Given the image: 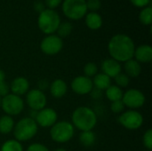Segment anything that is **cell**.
<instances>
[{
  "instance_id": "33",
  "label": "cell",
  "mask_w": 152,
  "mask_h": 151,
  "mask_svg": "<svg viewBox=\"0 0 152 151\" xmlns=\"http://www.w3.org/2000/svg\"><path fill=\"white\" fill-rule=\"evenodd\" d=\"M10 93V86L9 85L5 82H0V96L3 98L4 96H6L7 94H9Z\"/></svg>"
},
{
  "instance_id": "5",
  "label": "cell",
  "mask_w": 152,
  "mask_h": 151,
  "mask_svg": "<svg viewBox=\"0 0 152 151\" xmlns=\"http://www.w3.org/2000/svg\"><path fill=\"white\" fill-rule=\"evenodd\" d=\"M75 133V128L70 122H56L50 130L51 139L57 143H65L69 142Z\"/></svg>"
},
{
  "instance_id": "34",
  "label": "cell",
  "mask_w": 152,
  "mask_h": 151,
  "mask_svg": "<svg viewBox=\"0 0 152 151\" xmlns=\"http://www.w3.org/2000/svg\"><path fill=\"white\" fill-rule=\"evenodd\" d=\"M61 1L62 0H45V4L48 7V9L53 10L61 4Z\"/></svg>"
},
{
  "instance_id": "36",
  "label": "cell",
  "mask_w": 152,
  "mask_h": 151,
  "mask_svg": "<svg viewBox=\"0 0 152 151\" xmlns=\"http://www.w3.org/2000/svg\"><path fill=\"white\" fill-rule=\"evenodd\" d=\"M34 9L38 13H41L43 11L45 10V3L41 2V1H36L34 3Z\"/></svg>"
},
{
  "instance_id": "20",
  "label": "cell",
  "mask_w": 152,
  "mask_h": 151,
  "mask_svg": "<svg viewBox=\"0 0 152 151\" xmlns=\"http://www.w3.org/2000/svg\"><path fill=\"white\" fill-rule=\"evenodd\" d=\"M85 21H86V25L90 29H93V30L99 29L102 25V16L99 13L94 12H91L86 14Z\"/></svg>"
},
{
  "instance_id": "38",
  "label": "cell",
  "mask_w": 152,
  "mask_h": 151,
  "mask_svg": "<svg viewBox=\"0 0 152 151\" xmlns=\"http://www.w3.org/2000/svg\"><path fill=\"white\" fill-rule=\"evenodd\" d=\"M4 79H5V73L4 72V70L0 69V82L4 81Z\"/></svg>"
},
{
  "instance_id": "41",
  "label": "cell",
  "mask_w": 152,
  "mask_h": 151,
  "mask_svg": "<svg viewBox=\"0 0 152 151\" xmlns=\"http://www.w3.org/2000/svg\"><path fill=\"white\" fill-rule=\"evenodd\" d=\"M144 151H151V150H144Z\"/></svg>"
},
{
  "instance_id": "39",
  "label": "cell",
  "mask_w": 152,
  "mask_h": 151,
  "mask_svg": "<svg viewBox=\"0 0 152 151\" xmlns=\"http://www.w3.org/2000/svg\"><path fill=\"white\" fill-rule=\"evenodd\" d=\"M53 151H67L65 149H63V148H58V149H56V150H54Z\"/></svg>"
},
{
  "instance_id": "12",
  "label": "cell",
  "mask_w": 152,
  "mask_h": 151,
  "mask_svg": "<svg viewBox=\"0 0 152 151\" xmlns=\"http://www.w3.org/2000/svg\"><path fill=\"white\" fill-rule=\"evenodd\" d=\"M58 119L57 112L51 108H45L37 111L35 121L41 127H52Z\"/></svg>"
},
{
  "instance_id": "2",
  "label": "cell",
  "mask_w": 152,
  "mask_h": 151,
  "mask_svg": "<svg viewBox=\"0 0 152 151\" xmlns=\"http://www.w3.org/2000/svg\"><path fill=\"white\" fill-rule=\"evenodd\" d=\"M71 124L74 128L84 131H93L97 125V116L95 112L86 106L77 108L71 116Z\"/></svg>"
},
{
  "instance_id": "35",
  "label": "cell",
  "mask_w": 152,
  "mask_h": 151,
  "mask_svg": "<svg viewBox=\"0 0 152 151\" xmlns=\"http://www.w3.org/2000/svg\"><path fill=\"white\" fill-rule=\"evenodd\" d=\"M130 1L134 6L140 7V8H144L148 6L149 4L151 3V0H130Z\"/></svg>"
},
{
  "instance_id": "23",
  "label": "cell",
  "mask_w": 152,
  "mask_h": 151,
  "mask_svg": "<svg viewBox=\"0 0 152 151\" xmlns=\"http://www.w3.org/2000/svg\"><path fill=\"white\" fill-rule=\"evenodd\" d=\"M95 134L93 131H84L81 132L79 135V142L83 146L91 147L94 144L95 142Z\"/></svg>"
},
{
  "instance_id": "28",
  "label": "cell",
  "mask_w": 152,
  "mask_h": 151,
  "mask_svg": "<svg viewBox=\"0 0 152 151\" xmlns=\"http://www.w3.org/2000/svg\"><path fill=\"white\" fill-rule=\"evenodd\" d=\"M98 73V68L97 65L94 62H88L85 65L84 67V76L87 77H94Z\"/></svg>"
},
{
  "instance_id": "26",
  "label": "cell",
  "mask_w": 152,
  "mask_h": 151,
  "mask_svg": "<svg viewBox=\"0 0 152 151\" xmlns=\"http://www.w3.org/2000/svg\"><path fill=\"white\" fill-rule=\"evenodd\" d=\"M72 31V24L69 21H65V22H61L56 32H57V36H60L61 39L63 37H67L68 36L70 35Z\"/></svg>"
},
{
  "instance_id": "29",
  "label": "cell",
  "mask_w": 152,
  "mask_h": 151,
  "mask_svg": "<svg viewBox=\"0 0 152 151\" xmlns=\"http://www.w3.org/2000/svg\"><path fill=\"white\" fill-rule=\"evenodd\" d=\"M142 142L147 150H151L152 149V130L148 129L142 137Z\"/></svg>"
},
{
  "instance_id": "11",
  "label": "cell",
  "mask_w": 152,
  "mask_h": 151,
  "mask_svg": "<svg viewBox=\"0 0 152 151\" xmlns=\"http://www.w3.org/2000/svg\"><path fill=\"white\" fill-rule=\"evenodd\" d=\"M26 101L31 110L39 111L45 108L47 99L45 93L39 89L28 90L26 93Z\"/></svg>"
},
{
  "instance_id": "21",
  "label": "cell",
  "mask_w": 152,
  "mask_h": 151,
  "mask_svg": "<svg viewBox=\"0 0 152 151\" xmlns=\"http://www.w3.org/2000/svg\"><path fill=\"white\" fill-rule=\"evenodd\" d=\"M123 94L124 92L122 91L121 88H119L118 86L115 85H110V87H108L105 90V95L107 97V99L109 101H110L111 102L113 101H121L123 98Z\"/></svg>"
},
{
  "instance_id": "3",
  "label": "cell",
  "mask_w": 152,
  "mask_h": 151,
  "mask_svg": "<svg viewBox=\"0 0 152 151\" xmlns=\"http://www.w3.org/2000/svg\"><path fill=\"white\" fill-rule=\"evenodd\" d=\"M38 131V125L31 117H23L14 125L12 130L14 139L20 142H27L36 136Z\"/></svg>"
},
{
  "instance_id": "1",
  "label": "cell",
  "mask_w": 152,
  "mask_h": 151,
  "mask_svg": "<svg viewBox=\"0 0 152 151\" xmlns=\"http://www.w3.org/2000/svg\"><path fill=\"white\" fill-rule=\"evenodd\" d=\"M135 45L133 39L125 34H117L111 37L108 51L112 59L118 62H126L134 58Z\"/></svg>"
},
{
  "instance_id": "40",
  "label": "cell",
  "mask_w": 152,
  "mask_h": 151,
  "mask_svg": "<svg viewBox=\"0 0 152 151\" xmlns=\"http://www.w3.org/2000/svg\"><path fill=\"white\" fill-rule=\"evenodd\" d=\"M1 101H2V97L0 96V105H1Z\"/></svg>"
},
{
  "instance_id": "24",
  "label": "cell",
  "mask_w": 152,
  "mask_h": 151,
  "mask_svg": "<svg viewBox=\"0 0 152 151\" xmlns=\"http://www.w3.org/2000/svg\"><path fill=\"white\" fill-rule=\"evenodd\" d=\"M0 151H24L22 144L15 139L5 141L0 148Z\"/></svg>"
},
{
  "instance_id": "25",
  "label": "cell",
  "mask_w": 152,
  "mask_h": 151,
  "mask_svg": "<svg viewBox=\"0 0 152 151\" xmlns=\"http://www.w3.org/2000/svg\"><path fill=\"white\" fill-rule=\"evenodd\" d=\"M139 20L143 25H151L152 23V8L151 6H146L144 7L140 14H139Z\"/></svg>"
},
{
  "instance_id": "37",
  "label": "cell",
  "mask_w": 152,
  "mask_h": 151,
  "mask_svg": "<svg viewBox=\"0 0 152 151\" xmlns=\"http://www.w3.org/2000/svg\"><path fill=\"white\" fill-rule=\"evenodd\" d=\"M102 91H101V90H99V89H97V88H94H94H93V90L91 91L90 94H91V96H92L94 99L97 100V99H100V98L102 96Z\"/></svg>"
},
{
  "instance_id": "13",
  "label": "cell",
  "mask_w": 152,
  "mask_h": 151,
  "mask_svg": "<svg viewBox=\"0 0 152 151\" xmlns=\"http://www.w3.org/2000/svg\"><path fill=\"white\" fill-rule=\"evenodd\" d=\"M70 86L72 91L78 95H86L90 93L94 88L92 79L86 76L76 77L72 80Z\"/></svg>"
},
{
  "instance_id": "10",
  "label": "cell",
  "mask_w": 152,
  "mask_h": 151,
  "mask_svg": "<svg viewBox=\"0 0 152 151\" xmlns=\"http://www.w3.org/2000/svg\"><path fill=\"white\" fill-rule=\"evenodd\" d=\"M63 47L62 39L57 35H47L40 43L41 51L47 55H55L59 53Z\"/></svg>"
},
{
  "instance_id": "6",
  "label": "cell",
  "mask_w": 152,
  "mask_h": 151,
  "mask_svg": "<svg viewBox=\"0 0 152 151\" xmlns=\"http://www.w3.org/2000/svg\"><path fill=\"white\" fill-rule=\"evenodd\" d=\"M64 15L73 20H78L87 12L86 0H64L62 3Z\"/></svg>"
},
{
  "instance_id": "4",
  "label": "cell",
  "mask_w": 152,
  "mask_h": 151,
  "mask_svg": "<svg viewBox=\"0 0 152 151\" xmlns=\"http://www.w3.org/2000/svg\"><path fill=\"white\" fill-rule=\"evenodd\" d=\"M61 23L60 15L52 9H45L38 15L37 25L39 29L45 35H52L56 32Z\"/></svg>"
},
{
  "instance_id": "9",
  "label": "cell",
  "mask_w": 152,
  "mask_h": 151,
  "mask_svg": "<svg viewBox=\"0 0 152 151\" xmlns=\"http://www.w3.org/2000/svg\"><path fill=\"white\" fill-rule=\"evenodd\" d=\"M146 98L143 93L138 89H129L124 93L122 101L125 107L130 109H137L142 108L145 103Z\"/></svg>"
},
{
  "instance_id": "17",
  "label": "cell",
  "mask_w": 152,
  "mask_h": 151,
  "mask_svg": "<svg viewBox=\"0 0 152 151\" xmlns=\"http://www.w3.org/2000/svg\"><path fill=\"white\" fill-rule=\"evenodd\" d=\"M50 93L56 99L62 98L68 91V85L62 79H55L50 85Z\"/></svg>"
},
{
  "instance_id": "22",
  "label": "cell",
  "mask_w": 152,
  "mask_h": 151,
  "mask_svg": "<svg viewBox=\"0 0 152 151\" xmlns=\"http://www.w3.org/2000/svg\"><path fill=\"white\" fill-rule=\"evenodd\" d=\"M14 120L12 117L4 115L0 117V133L3 134H8L12 132L14 128Z\"/></svg>"
},
{
  "instance_id": "16",
  "label": "cell",
  "mask_w": 152,
  "mask_h": 151,
  "mask_svg": "<svg viewBox=\"0 0 152 151\" xmlns=\"http://www.w3.org/2000/svg\"><path fill=\"white\" fill-rule=\"evenodd\" d=\"M134 57L139 63H148L152 60V47L149 44H142L135 47Z\"/></svg>"
},
{
  "instance_id": "32",
  "label": "cell",
  "mask_w": 152,
  "mask_h": 151,
  "mask_svg": "<svg viewBox=\"0 0 152 151\" xmlns=\"http://www.w3.org/2000/svg\"><path fill=\"white\" fill-rule=\"evenodd\" d=\"M26 151H50L49 149L42 143H32L29 145Z\"/></svg>"
},
{
  "instance_id": "15",
  "label": "cell",
  "mask_w": 152,
  "mask_h": 151,
  "mask_svg": "<svg viewBox=\"0 0 152 151\" xmlns=\"http://www.w3.org/2000/svg\"><path fill=\"white\" fill-rule=\"evenodd\" d=\"M28 89L29 83L28 79L24 77H15L10 85V91L12 92V93L20 97L23 94H26L28 92Z\"/></svg>"
},
{
  "instance_id": "31",
  "label": "cell",
  "mask_w": 152,
  "mask_h": 151,
  "mask_svg": "<svg viewBox=\"0 0 152 151\" xmlns=\"http://www.w3.org/2000/svg\"><path fill=\"white\" fill-rule=\"evenodd\" d=\"M102 6L101 0H87L86 1V7L87 10H90L91 12H96Z\"/></svg>"
},
{
  "instance_id": "8",
  "label": "cell",
  "mask_w": 152,
  "mask_h": 151,
  "mask_svg": "<svg viewBox=\"0 0 152 151\" xmlns=\"http://www.w3.org/2000/svg\"><path fill=\"white\" fill-rule=\"evenodd\" d=\"M118 123L126 129L134 131L142 125L143 117L139 111L135 109H129L119 116Z\"/></svg>"
},
{
  "instance_id": "7",
  "label": "cell",
  "mask_w": 152,
  "mask_h": 151,
  "mask_svg": "<svg viewBox=\"0 0 152 151\" xmlns=\"http://www.w3.org/2000/svg\"><path fill=\"white\" fill-rule=\"evenodd\" d=\"M0 106L7 116L13 117L22 112L24 109V101L21 97L13 93H9L2 98Z\"/></svg>"
},
{
  "instance_id": "14",
  "label": "cell",
  "mask_w": 152,
  "mask_h": 151,
  "mask_svg": "<svg viewBox=\"0 0 152 151\" xmlns=\"http://www.w3.org/2000/svg\"><path fill=\"white\" fill-rule=\"evenodd\" d=\"M102 73L107 75L110 78H114L119 73L122 72V67L120 62L115 61L112 58L106 59L102 63Z\"/></svg>"
},
{
  "instance_id": "19",
  "label": "cell",
  "mask_w": 152,
  "mask_h": 151,
  "mask_svg": "<svg viewBox=\"0 0 152 151\" xmlns=\"http://www.w3.org/2000/svg\"><path fill=\"white\" fill-rule=\"evenodd\" d=\"M93 85L94 88H97L101 91L106 90L108 87L111 85V78L109 77L107 75L102 73H97L94 78L92 79Z\"/></svg>"
},
{
  "instance_id": "18",
  "label": "cell",
  "mask_w": 152,
  "mask_h": 151,
  "mask_svg": "<svg viewBox=\"0 0 152 151\" xmlns=\"http://www.w3.org/2000/svg\"><path fill=\"white\" fill-rule=\"evenodd\" d=\"M124 69L126 72L125 74L127 75L129 77H137L138 76H140L142 72L141 64L134 59L126 61L124 65Z\"/></svg>"
},
{
  "instance_id": "30",
  "label": "cell",
  "mask_w": 152,
  "mask_h": 151,
  "mask_svg": "<svg viewBox=\"0 0 152 151\" xmlns=\"http://www.w3.org/2000/svg\"><path fill=\"white\" fill-rule=\"evenodd\" d=\"M110 109L113 113L115 114H119L121 112L124 111L125 109V105L121 101H113L111 102V105H110Z\"/></svg>"
},
{
  "instance_id": "27",
  "label": "cell",
  "mask_w": 152,
  "mask_h": 151,
  "mask_svg": "<svg viewBox=\"0 0 152 151\" xmlns=\"http://www.w3.org/2000/svg\"><path fill=\"white\" fill-rule=\"evenodd\" d=\"M115 79V83H116V85L118 86L119 88H126L129 85V83H130V77L126 75L125 73H119L118 76H116L114 77Z\"/></svg>"
}]
</instances>
